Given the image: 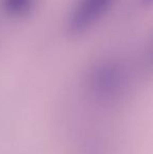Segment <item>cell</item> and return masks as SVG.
Segmentation results:
<instances>
[{
    "mask_svg": "<svg viewBox=\"0 0 153 154\" xmlns=\"http://www.w3.org/2000/svg\"><path fill=\"white\" fill-rule=\"evenodd\" d=\"M36 0H1V6L11 17H23L34 8Z\"/></svg>",
    "mask_w": 153,
    "mask_h": 154,
    "instance_id": "7a4b0ae2",
    "label": "cell"
},
{
    "mask_svg": "<svg viewBox=\"0 0 153 154\" xmlns=\"http://www.w3.org/2000/svg\"><path fill=\"white\" fill-rule=\"evenodd\" d=\"M113 0H79L69 18V29L82 32L93 25L110 8Z\"/></svg>",
    "mask_w": 153,
    "mask_h": 154,
    "instance_id": "6da1fadb",
    "label": "cell"
},
{
    "mask_svg": "<svg viewBox=\"0 0 153 154\" xmlns=\"http://www.w3.org/2000/svg\"><path fill=\"white\" fill-rule=\"evenodd\" d=\"M143 2H144V3H146V4H149V3H152L153 0H143Z\"/></svg>",
    "mask_w": 153,
    "mask_h": 154,
    "instance_id": "3957f363",
    "label": "cell"
}]
</instances>
